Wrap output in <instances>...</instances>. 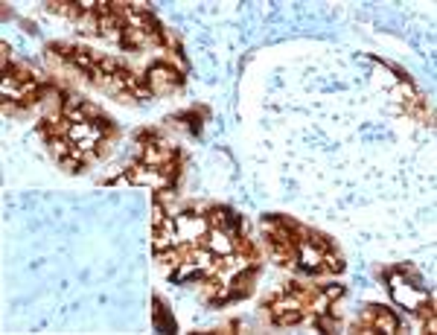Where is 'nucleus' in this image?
Here are the masks:
<instances>
[{"instance_id": "20e7f679", "label": "nucleus", "mask_w": 437, "mask_h": 335, "mask_svg": "<svg viewBox=\"0 0 437 335\" xmlns=\"http://www.w3.org/2000/svg\"><path fill=\"white\" fill-rule=\"evenodd\" d=\"M257 274H260V265H245V268H239L233 277H231V283H228L231 300H245V297H251L254 283H257Z\"/></svg>"}, {"instance_id": "0eeeda50", "label": "nucleus", "mask_w": 437, "mask_h": 335, "mask_svg": "<svg viewBox=\"0 0 437 335\" xmlns=\"http://www.w3.org/2000/svg\"><path fill=\"white\" fill-rule=\"evenodd\" d=\"M62 117L67 120V123H88V120H85V99L76 97V94H65Z\"/></svg>"}, {"instance_id": "423d86ee", "label": "nucleus", "mask_w": 437, "mask_h": 335, "mask_svg": "<svg viewBox=\"0 0 437 335\" xmlns=\"http://www.w3.org/2000/svg\"><path fill=\"white\" fill-rule=\"evenodd\" d=\"M373 327H376V332L397 335L399 332V318L390 312L388 307H373Z\"/></svg>"}, {"instance_id": "1a4fd4ad", "label": "nucleus", "mask_w": 437, "mask_h": 335, "mask_svg": "<svg viewBox=\"0 0 437 335\" xmlns=\"http://www.w3.org/2000/svg\"><path fill=\"white\" fill-rule=\"evenodd\" d=\"M344 271V260L336 251H327L324 254V274H341Z\"/></svg>"}, {"instance_id": "f8f14e48", "label": "nucleus", "mask_w": 437, "mask_h": 335, "mask_svg": "<svg viewBox=\"0 0 437 335\" xmlns=\"http://www.w3.org/2000/svg\"><path fill=\"white\" fill-rule=\"evenodd\" d=\"M245 332V324H239V321H228V324H222L216 329H210V332H216V335H231V332Z\"/></svg>"}, {"instance_id": "9d476101", "label": "nucleus", "mask_w": 437, "mask_h": 335, "mask_svg": "<svg viewBox=\"0 0 437 335\" xmlns=\"http://www.w3.org/2000/svg\"><path fill=\"white\" fill-rule=\"evenodd\" d=\"M167 222H170V210H167V204L152 202V227H163Z\"/></svg>"}, {"instance_id": "6e6552de", "label": "nucleus", "mask_w": 437, "mask_h": 335, "mask_svg": "<svg viewBox=\"0 0 437 335\" xmlns=\"http://www.w3.org/2000/svg\"><path fill=\"white\" fill-rule=\"evenodd\" d=\"M152 321H155V329H163V332H175V321L167 315V307L163 300L155 297V309H152Z\"/></svg>"}, {"instance_id": "9b49d317", "label": "nucleus", "mask_w": 437, "mask_h": 335, "mask_svg": "<svg viewBox=\"0 0 437 335\" xmlns=\"http://www.w3.org/2000/svg\"><path fill=\"white\" fill-rule=\"evenodd\" d=\"M321 292L327 295V300H329V303H336V300H341V297H344V292H347V288H344V286H324Z\"/></svg>"}, {"instance_id": "7ed1b4c3", "label": "nucleus", "mask_w": 437, "mask_h": 335, "mask_svg": "<svg viewBox=\"0 0 437 335\" xmlns=\"http://www.w3.org/2000/svg\"><path fill=\"white\" fill-rule=\"evenodd\" d=\"M172 224H175V236H178V242H199V239L210 231L207 219L201 216V213H195V210L178 213V216L172 219Z\"/></svg>"}, {"instance_id": "f03ea898", "label": "nucleus", "mask_w": 437, "mask_h": 335, "mask_svg": "<svg viewBox=\"0 0 437 335\" xmlns=\"http://www.w3.org/2000/svg\"><path fill=\"white\" fill-rule=\"evenodd\" d=\"M379 274H385L388 277V288H390V297H394L399 307H405V309H414L420 300L423 297H429V292L423 286H417V283H409L402 277V274H397V271H379Z\"/></svg>"}, {"instance_id": "f257e3e1", "label": "nucleus", "mask_w": 437, "mask_h": 335, "mask_svg": "<svg viewBox=\"0 0 437 335\" xmlns=\"http://www.w3.org/2000/svg\"><path fill=\"white\" fill-rule=\"evenodd\" d=\"M146 79H149V85H152V97H170L187 82V76H184V70H175L172 62L160 58V62L149 65Z\"/></svg>"}, {"instance_id": "39448f33", "label": "nucleus", "mask_w": 437, "mask_h": 335, "mask_svg": "<svg viewBox=\"0 0 437 335\" xmlns=\"http://www.w3.org/2000/svg\"><path fill=\"white\" fill-rule=\"evenodd\" d=\"M210 111L207 108H187V111H181V114H172L167 123L178 131H187V134H201V120H207Z\"/></svg>"}]
</instances>
